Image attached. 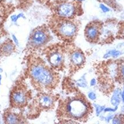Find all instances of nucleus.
Segmentation results:
<instances>
[{
    "label": "nucleus",
    "instance_id": "obj_1",
    "mask_svg": "<svg viewBox=\"0 0 124 124\" xmlns=\"http://www.w3.org/2000/svg\"><path fill=\"white\" fill-rule=\"evenodd\" d=\"M56 71L40 57L33 56L28 59L27 76L39 92H50L56 87L59 76Z\"/></svg>",
    "mask_w": 124,
    "mask_h": 124
},
{
    "label": "nucleus",
    "instance_id": "obj_2",
    "mask_svg": "<svg viewBox=\"0 0 124 124\" xmlns=\"http://www.w3.org/2000/svg\"><path fill=\"white\" fill-rule=\"evenodd\" d=\"M92 112L91 104L80 91L59 100L57 116L60 120H71L79 123L87 121Z\"/></svg>",
    "mask_w": 124,
    "mask_h": 124
},
{
    "label": "nucleus",
    "instance_id": "obj_3",
    "mask_svg": "<svg viewBox=\"0 0 124 124\" xmlns=\"http://www.w3.org/2000/svg\"><path fill=\"white\" fill-rule=\"evenodd\" d=\"M31 92L24 83L19 82L13 87L10 94V103L12 108L21 109L28 106L31 98Z\"/></svg>",
    "mask_w": 124,
    "mask_h": 124
},
{
    "label": "nucleus",
    "instance_id": "obj_4",
    "mask_svg": "<svg viewBox=\"0 0 124 124\" xmlns=\"http://www.w3.org/2000/svg\"><path fill=\"white\" fill-rule=\"evenodd\" d=\"M49 65L55 71H62L65 67L66 48L56 45L46 48L43 51Z\"/></svg>",
    "mask_w": 124,
    "mask_h": 124
},
{
    "label": "nucleus",
    "instance_id": "obj_5",
    "mask_svg": "<svg viewBox=\"0 0 124 124\" xmlns=\"http://www.w3.org/2000/svg\"><path fill=\"white\" fill-rule=\"evenodd\" d=\"M50 40L49 31L46 27H39L33 31L28 38L27 47L35 51L39 50L47 44Z\"/></svg>",
    "mask_w": 124,
    "mask_h": 124
},
{
    "label": "nucleus",
    "instance_id": "obj_6",
    "mask_svg": "<svg viewBox=\"0 0 124 124\" xmlns=\"http://www.w3.org/2000/svg\"><path fill=\"white\" fill-rule=\"evenodd\" d=\"M58 97L49 92H39L33 100L31 106L35 110L37 114L43 111L53 108Z\"/></svg>",
    "mask_w": 124,
    "mask_h": 124
},
{
    "label": "nucleus",
    "instance_id": "obj_7",
    "mask_svg": "<svg viewBox=\"0 0 124 124\" xmlns=\"http://www.w3.org/2000/svg\"><path fill=\"white\" fill-rule=\"evenodd\" d=\"M69 62V69L71 73H75L84 66L86 61L83 51L77 47H71L66 50Z\"/></svg>",
    "mask_w": 124,
    "mask_h": 124
},
{
    "label": "nucleus",
    "instance_id": "obj_8",
    "mask_svg": "<svg viewBox=\"0 0 124 124\" xmlns=\"http://www.w3.org/2000/svg\"><path fill=\"white\" fill-rule=\"evenodd\" d=\"M77 26L74 22L69 20H63L56 27L58 36L68 41H73L77 33Z\"/></svg>",
    "mask_w": 124,
    "mask_h": 124
},
{
    "label": "nucleus",
    "instance_id": "obj_9",
    "mask_svg": "<svg viewBox=\"0 0 124 124\" xmlns=\"http://www.w3.org/2000/svg\"><path fill=\"white\" fill-rule=\"evenodd\" d=\"M101 27V23L97 22H91L88 25L85 30L86 40L90 43H97L100 35Z\"/></svg>",
    "mask_w": 124,
    "mask_h": 124
},
{
    "label": "nucleus",
    "instance_id": "obj_10",
    "mask_svg": "<svg viewBox=\"0 0 124 124\" xmlns=\"http://www.w3.org/2000/svg\"><path fill=\"white\" fill-rule=\"evenodd\" d=\"M76 7L71 2L61 3L56 8V13L62 18H71L76 13Z\"/></svg>",
    "mask_w": 124,
    "mask_h": 124
},
{
    "label": "nucleus",
    "instance_id": "obj_11",
    "mask_svg": "<svg viewBox=\"0 0 124 124\" xmlns=\"http://www.w3.org/2000/svg\"><path fill=\"white\" fill-rule=\"evenodd\" d=\"M4 122L6 124L26 123V119L21 114L16 113L12 111H7L4 115Z\"/></svg>",
    "mask_w": 124,
    "mask_h": 124
},
{
    "label": "nucleus",
    "instance_id": "obj_12",
    "mask_svg": "<svg viewBox=\"0 0 124 124\" xmlns=\"http://www.w3.org/2000/svg\"><path fill=\"white\" fill-rule=\"evenodd\" d=\"M15 46L14 42L8 39L0 46V55L2 56H9L14 52Z\"/></svg>",
    "mask_w": 124,
    "mask_h": 124
},
{
    "label": "nucleus",
    "instance_id": "obj_13",
    "mask_svg": "<svg viewBox=\"0 0 124 124\" xmlns=\"http://www.w3.org/2000/svg\"><path fill=\"white\" fill-rule=\"evenodd\" d=\"M120 96H121V90L120 89H116L114 91L113 94L111 98V104L114 106H117L120 103L121 101Z\"/></svg>",
    "mask_w": 124,
    "mask_h": 124
},
{
    "label": "nucleus",
    "instance_id": "obj_14",
    "mask_svg": "<svg viewBox=\"0 0 124 124\" xmlns=\"http://www.w3.org/2000/svg\"><path fill=\"white\" fill-rule=\"evenodd\" d=\"M121 54H122L121 52H120V51H118V50H110V51H108L107 52H106V53L104 55L103 58L105 59L108 58H110V57L116 58V57H118V56H120Z\"/></svg>",
    "mask_w": 124,
    "mask_h": 124
},
{
    "label": "nucleus",
    "instance_id": "obj_15",
    "mask_svg": "<svg viewBox=\"0 0 124 124\" xmlns=\"http://www.w3.org/2000/svg\"><path fill=\"white\" fill-rule=\"evenodd\" d=\"M77 85L79 87H85L87 86V83L86 82L85 77H82V78H81L80 79L78 80L77 81Z\"/></svg>",
    "mask_w": 124,
    "mask_h": 124
},
{
    "label": "nucleus",
    "instance_id": "obj_16",
    "mask_svg": "<svg viewBox=\"0 0 124 124\" xmlns=\"http://www.w3.org/2000/svg\"><path fill=\"white\" fill-rule=\"evenodd\" d=\"M24 17V14L23 13H19L18 15H13L11 17V20H12V22H16L18 20V19L20 18V17Z\"/></svg>",
    "mask_w": 124,
    "mask_h": 124
},
{
    "label": "nucleus",
    "instance_id": "obj_17",
    "mask_svg": "<svg viewBox=\"0 0 124 124\" xmlns=\"http://www.w3.org/2000/svg\"><path fill=\"white\" fill-rule=\"evenodd\" d=\"M104 110H105V107H101V106H98V105H96V111L97 115H99V114L101 113Z\"/></svg>",
    "mask_w": 124,
    "mask_h": 124
},
{
    "label": "nucleus",
    "instance_id": "obj_18",
    "mask_svg": "<svg viewBox=\"0 0 124 124\" xmlns=\"http://www.w3.org/2000/svg\"><path fill=\"white\" fill-rule=\"evenodd\" d=\"M88 98L90 100H96V95L94 92H93V91H90V92L88 94Z\"/></svg>",
    "mask_w": 124,
    "mask_h": 124
},
{
    "label": "nucleus",
    "instance_id": "obj_19",
    "mask_svg": "<svg viewBox=\"0 0 124 124\" xmlns=\"http://www.w3.org/2000/svg\"><path fill=\"white\" fill-rule=\"evenodd\" d=\"M100 8L101 10H102L103 12H105V13L110 11V9H109L108 8H107L106 6H105V5H103V4H100Z\"/></svg>",
    "mask_w": 124,
    "mask_h": 124
},
{
    "label": "nucleus",
    "instance_id": "obj_20",
    "mask_svg": "<svg viewBox=\"0 0 124 124\" xmlns=\"http://www.w3.org/2000/svg\"><path fill=\"white\" fill-rule=\"evenodd\" d=\"M12 38H13V42H14V43L15 44H16L17 46H18L19 41H18V38H17V37H16L14 34L12 35Z\"/></svg>",
    "mask_w": 124,
    "mask_h": 124
},
{
    "label": "nucleus",
    "instance_id": "obj_21",
    "mask_svg": "<svg viewBox=\"0 0 124 124\" xmlns=\"http://www.w3.org/2000/svg\"><path fill=\"white\" fill-rule=\"evenodd\" d=\"M117 109V106H116V107L115 108H106V109H105V112H108V111H112V112H114V111H116V110Z\"/></svg>",
    "mask_w": 124,
    "mask_h": 124
},
{
    "label": "nucleus",
    "instance_id": "obj_22",
    "mask_svg": "<svg viewBox=\"0 0 124 124\" xmlns=\"http://www.w3.org/2000/svg\"><path fill=\"white\" fill-rule=\"evenodd\" d=\"M96 79H92L90 81V86H95V85H96Z\"/></svg>",
    "mask_w": 124,
    "mask_h": 124
},
{
    "label": "nucleus",
    "instance_id": "obj_23",
    "mask_svg": "<svg viewBox=\"0 0 124 124\" xmlns=\"http://www.w3.org/2000/svg\"><path fill=\"white\" fill-rule=\"evenodd\" d=\"M120 33H121V36H122L123 38H124V26L121 27V30H120Z\"/></svg>",
    "mask_w": 124,
    "mask_h": 124
},
{
    "label": "nucleus",
    "instance_id": "obj_24",
    "mask_svg": "<svg viewBox=\"0 0 124 124\" xmlns=\"http://www.w3.org/2000/svg\"><path fill=\"white\" fill-rule=\"evenodd\" d=\"M121 73L122 75V77L124 78V64L122 65L121 68Z\"/></svg>",
    "mask_w": 124,
    "mask_h": 124
},
{
    "label": "nucleus",
    "instance_id": "obj_25",
    "mask_svg": "<svg viewBox=\"0 0 124 124\" xmlns=\"http://www.w3.org/2000/svg\"><path fill=\"white\" fill-rule=\"evenodd\" d=\"M121 97H122V101H123V102L124 103V88L123 91H122V95H121Z\"/></svg>",
    "mask_w": 124,
    "mask_h": 124
},
{
    "label": "nucleus",
    "instance_id": "obj_26",
    "mask_svg": "<svg viewBox=\"0 0 124 124\" xmlns=\"http://www.w3.org/2000/svg\"><path fill=\"white\" fill-rule=\"evenodd\" d=\"M1 80H2V76L0 75V85H1Z\"/></svg>",
    "mask_w": 124,
    "mask_h": 124
}]
</instances>
